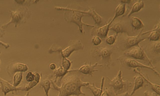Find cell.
<instances>
[{"label": "cell", "instance_id": "22", "mask_svg": "<svg viewBox=\"0 0 160 96\" xmlns=\"http://www.w3.org/2000/svg\"><path fill=\"white\" fill-rule=\"evenodd\" d=\"M82 44L78 43L66 48L62 51V55L63 57H67L69 56L71 53L74 50H76L82 48Z\"/></svg>", "mask_w": 160, "mask_h": 96}, {"label": "cell", "instance_id": "31", "mask_svg": "<svg viewBox=\"0 0 160 96\" xmlns=\"http://www.w3.org/2000/svg\"><path fill=\"white\" fill-rule=\"evenodd\" d=\"M143 93L145 96H160V95H158L154 92H151L148 91H145Z\"/></svg>", "mask_w": 160, "mask_h": 96}, {"label": "cell", "instance_id": "20", "mask_svg": "<svg viewBox=\"0 0 160 96\" xmlns=\"http://www.w3.org/2000/svg\"><path fill=\"white\" fill-rule=\"evenodd\" d=\"M35 78L34 80L29 82L28 84L25 85V91H28L39 83L41 79V74L37 72L34 73Z\"/></svg>", "mask_w": 160, "mask_h": 96}, {"label": "cell", "instance_id": "33", "mask_svg": "<svg viewBox=\"0 0 160 96\" xmlns=\"http://www.w3.org/2000/svg\"><path fill=\"white\" fill-rule=\"evenodd\" d=\"M103 91L100 96H110L109 93L106 89L104 88V90Z\"/></svg>", "mask_w": 160, "mask_h": 96}, {"label": "cell", "instance_id": "37", "mask_svg": "<svg viewBox=\"0 0 160 96\" xmlns=\"http://www.w3.org/2000/svg\"><path fill=\"white\" fill-rule=\"evenodd\" d=\"M15 1L19 3H23L24 2V0H15Z\"/></svg>", "mask_w": 160, "mask_h": 96}, {"label": "cell", "instance_id": "40", "mask_svg": "<svg viewBox=\"0 0 160 96\" xmlns=\"http://www.w3.org/2000/svg\"></svg>", "mask_w": 160, "mask_h": 96}, {"label": "cell", "instance_id": "28", "mask_svg": "<svg viewBox=\"0 0 160 96\" xmlns=\"http://www.w3.org/2000/svg\"><path fill=\"white\" fill-rule=\"evenodd\" d=\"M152 51L154 52L159 54L160 52V42L159 41L154 43L152 46Z\"/></svg>", "mask_w": 160, "mask_h": 96}, {"label": "cell", "instance_id": "19", "mask_svg": "<svg viewBox=\"0 0 160 96\" xmlns=\"http://www.w3.org/2000/svg\"><path fill=\"white\" fill-rule=\"evenodd\" d=\"M126 10V4L121 3L115 8V14L111 21L113 22L117 17L123 15L125 13Z\"/></svg>", "mask_w": 160, "mask_h": 96}, {"label": "cell", "instance_id": "25", "mask_svg": "<svg viewBox=\"0 0 160 96\" xmlns=\"http://www.w3.org/2000/svg\"><path fill=\"white\" fill-rule=\"evenodd\" d=\"M23 72H19L16 73L13 76L12 85L17 87L20 83L22 80Z\"/></svg>", "mask_w": 160, "mask_h": 96}, {"label": "cell", "instance_id": "10", "mask_svg": "<svg viewBox=\"0 0 160 96\" xmlns=\"http://www.w3.org/2000/svg\"><path fill=\"white\" fill-rule=\"evenodd\" d=\"M112 23L110 21L108 23L102 27H98L95 26L92 31V35L97 36L101 39L106 38L107 37L110 26Z\"/></svg>", "mask_w": 160, "mask_h": 96}, {"label": "cell", "instance_id": "9", "mask_svg": "<svg viewBox=\"0 0 160 96\" xmlns=\"http://www.w3.org/2000/svg\"><path fill=\"white\" fill-rule=\"evenodd\" d=\"M28 69V67L25 64L20 63H13L9 64L7 68V71L11 77H13L16 72H25Z\"/></svg>", "mask_w": 160, "mask_h": 96}, {"label": "cell", "instance_id": "26", "mask_svg": "<svg viewBox=\"0 0 160 96\" xmlns=\"http://www.w3.org/2000/svg\"><path fill=\"white\" fill-rule=\"evenodd\" d=\"M118 34L115 33L113 35L107 37L106 39V43L109 45H112L115 43Z\"/></svg>", "mask_w": 160, "mask_h": 96}, {"label": "cell", "instance_id": "39", "mask_svg": "<svg viewBox=\"0 0 160 96\" xmlns=\"http://www.w3.org/2000/svg\"></svg>", "mask_w": 160, "mask_h": 96}, {"label": "cell", "instance_id": "36", "mask_svg": "<svg viewBox=\"0 0 160 96\" xmlns=\"http://www.w3.org/2000/svg\"><path fill=\"white\" fill-rule=\"evenodd\" d=\"M120 96H130V93L127 92L121 94Z\"/></svg>", "mask_w": 160, "mask_h": 96}, {"label": "cell", "instance_id": "1", "mask_svg": "<svg viewBox=\"0 0 160 96\" xmlns=\"http://www.w3.org/2000/svg\"><path fill=\"white\" fill-rule=\"evenodd\" d=\"M61 86H59L51 79L52 88L58 91L57 96H80L85 95V93L82 91L81 88L86 87L90 83L83 82L81 76L76 74L65 75L63 78Z\"/></svg>", "mask_w": 160, "mask_h": 96}, {"label": "cell", "instance_id": "15", "mask_svg": "<svg viewBox=\"0 0 160 96\" xmlns=\"http://www.w3.org/2000/svg\"><path fill=\"white\" fill-rule=\"evenodd\" d=\"M105 77L103 76L102 77L100 88L97 87L94 83H89L86 86L87 89H89L92 93L94 96H99L102 93L103 88Z\"/></svg>", "mask_w": 160, "mask_h": 96}, {"label": "cell", "instance_id": "7", "mask_svg": "<svg viewBox=\"0 0 160 96\" xmlns=\"http://www.w3.org/2000/svg\"><path fill=\"white\" fill-rule=\"evenodd\" d=\"M25 85L16 87L9 82L2 78L0 77V89L3 93V96H6L7 94L10 92L18 91H25Z\"/></svg>", "mask_w": 160, "mask_h": 96}, {"label": "cell", "instance_id": "21", "mask_svg": "<svg viewBox=\"0 0 160 96\" xmlns=\"http://www.w3.org/2000/svg\"><path fill=\"white\" fill-rule=\"evenodd\" d=\"M85 13L88 14V15L91 16L96 24L98 25H100L103 21V18L97 13L93 9L89 8V10Z\"/></svg>", "mask_w": 160, "mask_h": 96}, {"label": "cell", "instance_id": "16", "mask_svg": "<svg viewBox=\"0 0 160 96\" xmlns=\"http://www.w3.org/2000/svg\"><path fill=\"white\" fill-rule=\"evenodd\" d=\"M68 71L64 69L62 66L54 70L53 72L54 75V80L53 82L56 83L57 81L60 82L63 77L68 72Z\"/></svg>", "mask_w": 160, "mask_h": 96}, {"label": "cell", "instance_id": "30", "mask_svg": "<svg viewBox=\"0 0 160 96\" xmlns=\"http://www.w3.org/2000/svg\"><path fill=\"white\" fill-rule=\"evenodd\" d=\"M92 42L94 45H98L101 43L102 40L99 37L97 36H93L92 38Z\"/></svg>", "mask_w": 160, "mask_h": 96}, {"label": "cell", "instance_id": "4", "mask_svg": "<svg viewBox=\"0 0 160 96\" xmlns=\"http://www.w3.org/2000/svg\"><path fill=\"white\" fill-rule=\"evenodd\" d=\"M113 48L112 47L101 45L93 49L92 54L93 57L100 60L103 67L109 68L112 63Z\"/></svg>", "mask_w": 160, "mask_h": 96}, {"label": "cell", "instance_id": "32", "mask_svg": "<svg viewBox=\"0 0 160 96\" xmlns=\"http://www.w3.org/2000/svg\"><path fill=\"white\" fill-rule=\"evenodd\" d=\"M20 17L18 13H16L15 14L13 15V16H12L13 20L15 22H18L20 20Z\"/></svg>", "mask_w": 160, "mask_h": 96}, {"label": "cell", "instance_id": "8", "mask_svg": "<svg viewBox=\"0 0 160 96\" xmlns=\"http://www.w3.org/2000/svg\"><path fill=\"white\" fill-rule=\"evenodd\" d=\"M97 67H102L103 66L101 64H99L97 62L93 64H91V63L85 64L78 69L68 70V72L78 71L84 74L92 76L93 73L98 71V69L95 68Z\"/></svg>", "mask_w": 160, "mask_h": 96}, {"label": "cell", "instance_id": "35", "mask_svg": "<svg viewBox=\"0 0 160 96\" xmlns=\"http://www.w3.org/2000/svg\"><path fill=\"white\" fill-rule=\"evenodd\" d=\"M131 1V0H121L120 2L121 3H124L126 4V3H130Z\"/></svg>", "mask_w": 160, "mask_h": 96}, {"label": "cell", "instance_id": "17", "mask_svg": "<svg viewBox=\"0 0 160 96\" xmlns=\"http://www.w3.org/2000/svg\"><path fill=\"white\" fill-rule=\"evenodd\" d=\"M109 29L114 31L117 34L119 33H128L125 26L121 22H118L114 23L112 26L110 27Z\"/></svg>", "mask_w": 160, "mask_h": 96}, {"label": "cell", "instance_id": "38", "mask_svg": "<svg viewBox=\"0 0 160 96\" xmlns=\"http://www.w3.org/2000/svg\"><path fill=\"white\" fill-rule=\"evenodd\" d=\"M29 92H28L27 93H26V94L25 95L23 96H29ZM13 96H22L13 95Z\"/></svg>", "mask_w": 160, "mask_h": 96}, {"label": "cell", "instance_id": "6", "mask_svg": "<svg viewBox=\"0 0 160 96\" xmlns=\"http://www.w3.org/2000/svg\"><path fill=\"white\" fill-rule=\"evenodd\" d=\"M124 56L135 59L145 61L152 67H154L148 58L145 52L139 45L133 46L127 50L124 53Z\"/></svg>", "mask_w": 160, "mask_h": 96}, {"label": "cell", "instance_id": "34", "mask_svg": "<svg viewBox=\"0 0 160 96\" xmlns=\"http://www.w3.org/2000/svg\"><path fill=\"white\" fill-rule=\"evenodd\" d=\"M56 65L54 63H52L50 65V68L52 70H54L56 69Z\"/></svg>", "mask_w": 160, "mask_h": 96}, {"label": "cell", "instance_id": "11", "mask_svg": "<svg viewBox=\"0 0 160 96\" xmlns=\"http://www.w3.org/2000/svg\"><path fill=\"white\" fill-rule=\"evenodd\" d=\"M52 76H43L41 74L40 86L43 89L45 96H49V91L52 88L51 79Z\"/></svg>", "mask_w": 160, "mask_h": 96}, {"label": "cell", "instance_id": "18", "mask_svg": "<svg viewBox=\"0 0 160 96\" xmlns=\"http://www.w3.org/2000/svg\"><path fill=\"white\" fill-rule=\"evenodd\" d=\"M84 15H86L83 14V13H81L74 12L73 13V14L72 15V17L71 20L74 22L75 23L78 24V26H79V29H80L81 31H83L82 28V24H84L87 26L92 27H95V26L93 25H91L87 24H86L82 23L81 21V18Z\"/></svg>", "mask_w": 160, "mask_h": 96}, {"label": "cell", "instance_id": "14", "mask_svg": "<svg viewBox=\"0 0 160 96\" xmlns=\"http://www.w3.org/2000/svg\"><path fill=\"white\" fill-rule=\"evenodd\" d=\"M148 33L149 35L147 38L150 41H157L159 40L160 37V23L159 22L155 27L151 30L146 31L141 33L144 35Z\"/></svg>", "mask_w": 160, "mask_h": 96}, {"label": "cell", "instance_id": "29", "mask_svg": "<svg viewBox=\"0 0 160 96\" xmlns=\"http://www.w3.org/2000/svg\"><path fill=\"white\" fill-rule=\"evenodd\" d=\"M25 77L27 81L29 82L33 81L34 80L35 78L34 73L31 72H28L27 73Z\"/></svg>", "mask_w": 160, "mask_h": 96}, {"label": "cell", "instance_id": "12", "mask_svg": "<svg viewBox=\"0 0 160 96\" xmlns=\"http://www.w3.org/2000/svg\"><path fill=\"white\" fill-rule=\"evenodd\" d=\"M140 68H138L133 69V71L141 76L148 85L149 84L152 89L154 92L160 95V86L159 84L153 83L150 81L148 77L147 76L141 71Z\"/></svg>", "mask_w": 160, "mask_h": 96}, {"label": "cell", "instance_id": "24", "mask_svg": "<svg viewBox=\"0 0 160 96\" xmlns=\"http://www.w3.org/2000/svg\"><path fill=\"white\" fill-rule=\"evenodd\" d=\"M131 24L135 30L142 29L145 26L142 21L139 18L136 17H132L131 20Z\"/></svg>", "mask_w": 160, "mask_h": 96}, {"label": "cell", "instance_id": "13", "mask_svg": "<svg viewBox=\"0 0 160 96\" xmlns=\"http://www.w3.org/2000/svg\"><path fill=\"white\" fill-rule=\"evenodd\" d=\"M134 83L133 89L130 93V96L133 95L136 91L140 88L148 85L143 78L138 75L133 77Z\"/></svg>", "mask_w": 160, "mask_h": 96}, {"label": "cell", "instance_id": "5", "mask_svg": "<svg viewBox=\"0 0 160 96\" xmlns=\"http://www.w3.org/2000/svg\"><path fill=\"white\" fill-rule=\"evenodd\" d=\"M117 60L119 61L122 67L125 68L134 69L139 68L149 69L152 71L159 78L160 77L159 73L156 69L155 67L143 64L135 59L124 56H120L117 58Z\"/></svg>", "mask_w": 160, "mask_h": 96}, {"label": "cell", "instance_id": "23", "mask_svg": "<svg viewBox=\"0 0 160 96\" xmlns=\"http://www.w3.org/2000/svg\"><path fill=\"white\" fill-rule=\"evenodd\" d=\"M144 6V4L143 2L141 0H138L132 5L131 9L127 15L128 17H129L134 13L138 12L143 8Z\"/></svg>", "mask_w": 160, "mask_h": 96}, {"label": "cell", "instance_id": "2", "mask_svg": "<svg viewBox=\"0 0 160 96\" xmlns=\"http://www.w3.org/2000/svg\"><path fill=\"white\" fill-rule=\"evenodd\" d=\"M122 71L119 70L116 75L111 79L106 77L108 81V87L116 96L121 95L127 92L129 88L132 86L131 82L128 80H124L122 75Z\"/></svg>", "mask_w": 160, "mask_h": 96}, {"label": "cell", "instance_id": "27", "mask_svg": "<svg viewBox=\"0 0 160 96\" xmlns=\"http://www.w3.org/2000/svg\"><path fill=\"white\" fill-rule=\"evenodd\" d=\"M71 65V62L65 57H63L62 61V66L67 71H68Z\"/></svg>", "mask_w": 160, "mask_h": 96}, {"label": "cell", "instance_id": "3", "mask_svg": "<svg viewBox=\"0 0 160 96\" xmlns=\"http://www.w3.org/2000/svg\"><path fill=\"white\" fill-rule=\"evenodd\" d=\"M143 29L136 36H130L127 34L123 33L120 36L117 37L115 42L116 47L118 50L126 51L131 47L138 45L139 43L145 40L147 37H142L141 33Z\"/></svg>", "mask_w": 160, "mask_h": 96}]
</instances>
